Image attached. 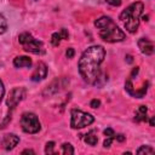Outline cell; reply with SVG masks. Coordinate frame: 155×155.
Wrapping results in <instances>:
<instances>
[{
  "instance_id": "cell-23",
  "label": "cell",
  "mask_w": 155,
  "mask_h": 155,
  "mask_svg": "<svg viewBox=\"0 0 155 155\" xmlns=\"http://www.w3.org/2000/svg\"><path fill=\"white\" fill-rule=\"evenodd\" d=\"M90 105H91V108H98L101 105V102L98 99H92L91 103H90Z\"/></svg>"
},
{
  "instance_id": "cell-12",
  "label": "cell",
  "mask_w": 155,
  "mask_h": 155,
  "mask_svg": "<svg viewBox=\"0 0 155 155\" xmlns=\"http://www.w3.org/2000/svg\"><path fill=\"white\" fill-rule=\"evenodd\" d=\"M33 64L31 59L27 56H18L13 59V65L16 68H30Z\"/></svg>"
},
{
  "instance_id": "cell-27",
  "label": "cell",
  "mask_w": 155,
  "mask_h": 155,
  "mask_svg": "<svg viewBox=\"0 0 155 155\" xmlns=\"http://www.w3.org/2000/svg\"><path fill=\"white\" fill-rule=\"evenodd\" d=\"M127 58H128V59H127V62H128V63H131V62H132V57H131V56H127Z\"/></svg>"
},
{
  "instance_id": "cell-24",
  "label": "cell",
  "mask_w": 155,
  "mask_h": 155,
  "mask_svg": "<svg viewBox=\"0 0 155 155\" xmlns=\"http://www.w3.org/2000/svg\"><path fill=\"white\" fill-rule=\"evenodd\" d=\"M4 94H5V87H4L2 81L0 80V102H1V99H2V97H4Z\"/></svg>"
},
{
  "instance_id": "cell-19",
  "label": "cell",
  "mask_w": 155,
  "mask_h": 155,
  "mask_svg": "<svg viewBox=\"0 0 155 155\" xmlns=\"http://www.w3.org/2000/svg\"><path fill=\"white\" fill-rule=\"evenodd\" d=\"M104 134H105L107 137H113V138H115V132H114V130L110 128V127H108V128L104 130Z\"/></svg>"
},
{
  "instance_id": "cell-6",
  "label": "cell",
  "mask_w": 155,
  "mask_h": 155,
  "mask_svg": "<svg viewBox=\"0 0 155 155\" xmlns=\"http://www.w3.org/2000/svg\"><path fill=\"white\" fill-rule=\"evenodd\" d=\"M21 127L25 133H38L41 128V124L38 119V116L34 113L25 111L21 116Z\"/></svg>"
},
{
  "instance_id": "cell-9",
  "label": "cell",
  "mask_w": 155,
  "mask_h": 155,
  "mask_svg": "<svg viewBox=\"0 0 155 155\" xmlns=\"http://www.w3.org/2000/svg\"><path fill=\"white\" fill-rule=\"evenodd\" d=\"M47 76V67L44 62H39L35 70L31 74V80L33 81H41Z\"/></svg>"
},
{
  "instance_id": "cell-10",
  "label": "cell",
  "mask_w": 155,
  "mask_h": 155,
  "mask_svg": "<svg viewBox=\"0 0 155 155\" xmlns=\"http://www.w3.org/2000/svg\"><path fill=\"white\" fill-rule=\"evenodd\" d=\"M137 44H138V47H139V50H140V52H142L143 54L150 56V54L154 53V44H153L149 39H147V38H140Z\"/></svg>"
},
{
  "instance_id": "cell-18",
  "label": "cell",
  "mask_w": 155,
  "mask_h": 155,
  "mask_svg": "<svg viewBox=\"0 0 155 155\" xmlns=\"http://www.w3.org/2000/svg\"><path fill=\"white\" fill-rule=\"evenodd\" d=\"M53 148H54V142H47L46 147H45V153L46 154H54Z\"/></svg>"
},
{
  "instance_id": "cell-14",
  "label": "cell",
  "mask_w": 155,
  "mask_h": 155,
  "mask_svg": "<svg viewBox=\"0 0 155 155\" xmlns=\"http://www.w3.org/2000/svg\"><path fill=\"white\" fill-rule=\"evenodd\" d=\"M84 140H85V143H87L88 145H91V147H94L96 144H97V142H98V138H97V133H96V131H90V132H87L86 134H85V137H84Z\"/></svg>"
},
{
  "instance_id": "cell-20",
  "label": "cell",
  "mask_w": 155,
  "mask_h": 155,
  "mask_svg": "<svg viewBox=\"0 0 155 155\" xmlns=\"http://www.w3.org/2000/svg\"><path fill=\"white\" fill-rule=\"evenodd\" d=\"M113 140H114V138L113 137H107V139L104 140V143H103V147L104 148H109L110 147V144L113 143Z\"/></svg>"
},
{
  "instance_id": "cell-21",
  "label": "cell",
  "mask_w": 155,
  "mask_h": 155,
  "mask_svg": "<svg viewBox=\"0 0 155 155\" xmlns=\"http://www.w3.org/2000/svg\"><path fill=\"white\" fill-rule=\"evenodd\" d=\"M74 53H75V51H74V48H68L67 50V52H65V56H67V58H73L74 57Z\"/></svg>"
},
{
  "instance_id": "cell-8",
  "label": "cell",
  "mask_w": 155,
  "mask_h": 155,
  "mask_svg": "<svg viewBox=\"0 0 155 155\" xmlns=\"http://www.w3.org/2000/svg\"><path fill=\"white\" fill-rule=\"evenodd\" d=\"M19 143V137L15 133H7L2 137L1 140V147L5 150H12L13 148H16V145Z\"/></svg>"
},
{
  "instance_id": "cell-7",
  "label": "cell",
  "mask_w": 155,
  "mask_h": 155,
  "mask_svg": "<svg viewBox=\"0 0 155 155\" xmlns=\"http://www.w3.org/2000/svg\"><path fill=\"white\" fill-rule=\"evenodd\" d=\"M25 94H27V90L24 87H15L7 97V101H6L7 107L10 109H13L19 102H22L25 98Z\"/></svg>"
},
{
  "instance_id": "cell-26",
  "label": "cell",
  "mask_w": 155,
  "mask_h": 155,
  "mask_svg": "<svg viewBox=\"0 0 155 155\" xmlns=\"http://www.w3.org/2000/svg\"><path fill=\"white\" fill-rule=\"evenodd\" d=\"M22 154H35V151L31 150V149H25V150L22 151Z\"/></svg>"
},
{
  "instance_id": "cell-4",
  "label": "cell",
  "mask_w": 155,
  "mask_h": 155,
  "mask_svg": "<svg viewBox=\"0 0 155 155\" xmlns=\"http://www.w3.org/2000/svg\"><path fill=\"white\" fill-rule=\"evenodd\" d=\"M18 42L22 45V47L27 52H30V53H34V54H44L45 53V47H44L42 41L35 39L29 33L19 34Z\"/></svg>"
},
{
  "instance_id": "cell-2",
  "label": "cell",
  "mask_w": 155,
  "mask_h": 155,
  "mask_svg": "<svg viewBox=\"0 0 155 155\" xmlns=\"http://www.w3.org/2000/svg\"><path fill=\"white\" fill-rule=\"evenodd\" d=\"M94 27L98 29V34L102 40L114 44L126 39V34L119 28V25L108 16H102L94 21Z\"/></svg>"
},
{
  "instance_id": "cell-22",
  "label": "cell",
  "mask_w": 155,
  "mask_h": 155,
  "mask_svg": "<svg viewBox=\"0 0 155 155\" xmlns=\"http://www.w3.org/2000/svg\"><path fill=\"white\" fill-rule=\"evenodd\" d=\"M107 2L111 6H120L121 5V0H107Z\"/></svg>"
},
{
  "instance_id": "cell-17",
  "label": "cell",
  "mask_w": 155,
  "mask_h": 155,
  "mask_svg": "<svg viewBox=\"0 0 155 155\" xmlns=\"http://www.w3.org/2000/svg\"><path fill=\"white\" fill-rule=\"evenodd\" d=\"M7 29V21L2 13H0V35L4 34Z\"/></svg>"
},
{
  "instance_id": "cell-5",
  "label": "cell",
  "mask_w": 155,
  "mask_h": 155,
  "mask_svg": "<svg viewBox=\"0 0 155 155\" xmlns=\"http://www.w3.org/2000/svg\"><path fill=\"white\" fill-rule=\"evenodd\" d=\"M70 116H71L70 117V126L74 130L90 126L94 121V117L91 114L85 113V111L79 110V109H73L70 113Z\"/></svg>"
},
{
  "instance_id": "cell-1",
  "label": "cell",
  "mask_w": 155,
  "mask_h": 155,
  "mask_svg": "<svg viewBox=\"0 0 155 155\" xmlns=\"http://www.w3.org/2000/svg\"><path fill=\"white\" fill-rule=\"evenodd\" d=\"M105 50L101 45H93L87 47L81 54L78 69L85 82L90 85L97 84L101 76V64L104 61Z\"/></svg>"
},
{
  "instance_id": "cell-16",
  "label": "cell",
  "mask_w": 155,
  "mask_h": 155,
  "mask_svg": "<svg viewBox=\"0 0 155 155\" xmlns=\"http://www.w3.org/2000/svg\"><path fill=\"white\" fill-rule=\"evenodd\" d=\"M136 153L137 154H153L154 153V148H151L150 145H142L140 148L137 149Z\"/></svg>"
},
{
  "instance_id": "cell-25",
  "label": "cell",
  "mask_w": 155,
  "mask_h": 155,
  "mask_svg": "<svg viewBox=\"0 0 155 155\" xmlns=\"http://www.w3.org/2000/svg\"><path fill=\"white\" fill-rule=\"evenodd\" d=\"M115 138H116L119 142H124V140H125V136H124V134H116Z\"/></svg>"
},
{
  "instance_id": "cell-11",
  "label": "cell",
  "mask_w": 155,
  "mask_h": 155,
  "mask_svg": "<svg viewBox=\"0 0 155 155\" xmlns=\"http://www.w3.org/2000/svg\"><path fill=\"white\" fill-rule=\"evenodd\" d=\"M68 36H69L68 30L65 28H62L59 31L52 34V36H51V45L52 46H58L61 44V41L68 39Z\"/></svg>"
},
{
  "instance_id": "cell-28",
  "label": "cell",
  "mask_w": 155,
  "mask_h": 155,
  "mask_svg": "<svg viewBox=\"0 0 155 155\" xmlns=\"http://www.w3.org/2000/svg\"><path fill=\"white\" fill-rule=\"evenodd\" d=\"M150 126H154V117L150 119Z\"/></svg>"
},
{
  "instance_id": "cell-3",
  "label": "cell",
  "mask_w": 155,
  "mask_h": 155,
  "mask_svg": "<svg viewBox=\"0 0 155 155\" xmlns=\"http://www.w3.org/2000/svg\"><path fill=\"white\" fill-rule=\"evenodd\" d=\"M144 10V5L140 1H136L133 4H131L130 6H127L119 16V19L122 22L125 29L133 34L137 31L138 27H139V21H140V16L143 13Z\"/></svg>"
},
{
  "instance_id": "cell-15",
  "label": "cell",
  "mask_w": 155,
  "mask_h": 155,
  "mask_svg": "<svg viewBox=\"0 0 155 155\" xmlns=\"http://www.w3.org/2000/svg\"><path fill=\"white\" fill-rule=\"evenodd\" d=\"M62 154L64 155H73L74 154V148L70 143H64L62 144Z\"/></svg>"
},
{
  "instance_id": "cell-13",
  "label": "cell",
  "mask_w": 155,
  "mask_h": 155,
  "mask_svg": "<svg viewBox=\"0 0 155 155\" xmlns=\"http://www.w3.org/2000/svg\"><path fill=\"white\" fill-rule=\"evenodd\" d=\"M147 111H148V108L145 105H140L134 114V121H137V122L145 121L147 120Z\"/></svg>"
}]
</instances>
